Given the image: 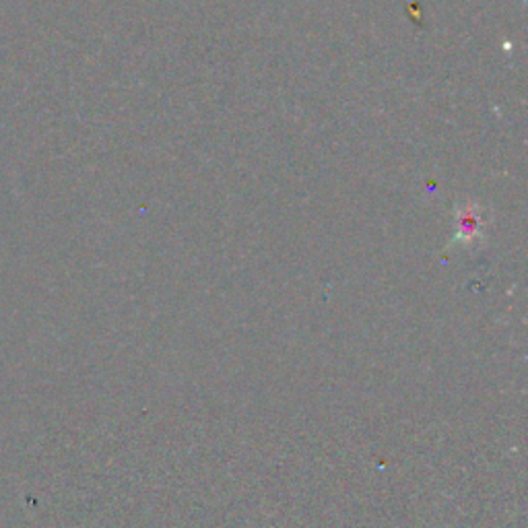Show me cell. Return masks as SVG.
Segmentation results:
<instances>
[{"label": "cell", "instance_id": "cell-1", "mask_svg": "<svg viewBox=\"0 0 528 528\" xmlns=\"http://www.w3.org/2000/svg\"><path fill=\"white\" fill-rule=\"evenodd\" d=\"M481 227V217H479V209L469 204L463 211H458V229L465 237H471L479 231Z\"/></svg>", "mask_w": 528, "mask_h": 528}]
</instances>
